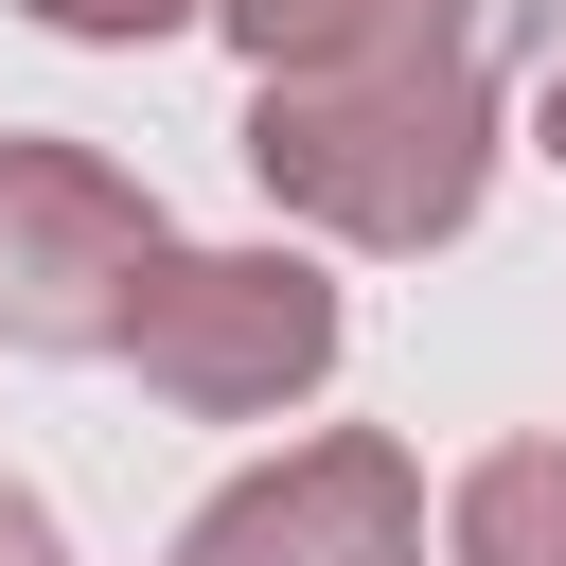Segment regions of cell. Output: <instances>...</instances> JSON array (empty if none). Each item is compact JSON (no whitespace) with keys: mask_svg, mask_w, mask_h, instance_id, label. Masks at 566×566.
Listing matches in <instances>:
<instances>
[{"mask_svg":"<svg viewBox=\"0 0 566 566\" xmlns=\"http://www.w3.org/2000/svg\"><path fill=\"white\" fill-rule=\"evenodd\" d=\"M159 248H177V230H159V195H142L124 159L0 124V336H18V354H106Z\"/></svg>","mask_w":566,"mask_h":566,"instance_id":"3957f363","label":"cell"},{"mask_svg":"<svg viewBox=\"0 0 566 566\" xmlns=\"http://www.w3.org/2000/svg\"><path fill=\"white\" fill-rule=\"evenodd\" d=\"M177 566H424V478H407V442L336 424V442L230 478V495L177 531Z\"/></svg>","mask_w":566,"mask_h":566,"instance_id":"277c9868","label":"cell"},{"mask_svg":"<svg viewBox=\"0 0 566 566\" xmlns=\"http://www.w3.org/2000/svg\"><path fill=\"white\" fill-rule=\"evenodd\" d=\"M548 159H566V71H548Z\"/></svg>","mask_w":566,"mask_h":566,"instance_id":"9c48e42d","label":"cell"},{"mask_svg":"<svg viewBox=\"0 0 566 566\" xmlns=\"http://www.w3.org/2000/svg\"><path fill=\"white\" fill-rule=\"evenodd\" d=\"M106 354L195 424H265V407H301L336 371V283L301 248H159Z\"/></svg>","mask_w":566,"mask_h":566,"instance_id":"7a4b0ae2","label":"cell"},{"mask_svg":"<svg viewBox=\"0 0 566 566\" xmlns=\"http://www.w3.org/2000/svg\"><path fill=\"white\" fill-rule=\"evenodd\" d=\"M442 566H566V442H495L442 513Z\"/></svg>","mask_w":566,"mask_h":566,"instance_id":"5b68a950","label":"cell"},{"mask_svg":"<svg viewBox=\"0 0 566 566\" xmlns=\"http://www.w3.org/2000/svg\"><path fill=\"white\" fill-rule=\"evenodd\" d=\"M35 18H53V35H106V53H124V35H177V18H212V0H35Z\"/></svg>","mask_w":566,"mask_h":566,"instance_id":"52a82bcc","label":"cell"},{"mask_svg":"<svg viewBox=\"0 0 566 566\" xmlns=\"http://www.w3.org/2000/svg\"><path fill=\"white\" fill-rule=\"evenodd\" d=\"M248 177L336 248H442L495 177V0H407L389 35L248 88Z\"/></svg>","mask_w":566,"mask_h":566,"instance_id":"6da1fadb","label":"cell"},{"mask_svg":"<svg viewBox=\"0 0 566 566\" xmlns=\"http://www.w3.org/2000/svg\"><path fill=\"white\" fill-rule=\"evenodd\" d=\"M0 566H53V513H35L18 478H0Z\"/></svg>","mask_w":566,"mask_h":566,"instance_id":"ba28073f","label":"cell"},{"mask_svg":"<svg viewBox=\"0 0 566 566\" xmlns=\"http://www.w3.org/2000/svg\"><path fill=\"white\" fill-rule=\"evenodd\" d=\"M212 18H230V53H248V71H318V53L389 35L407 0H212Z\"/></svg>","mask_w":566,"mask_h":566,"instance_id":"8992f818","label":"cell"}]
</instances>
